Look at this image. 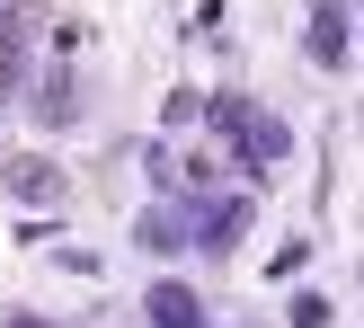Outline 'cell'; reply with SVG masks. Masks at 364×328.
<instances>
[{"label":"cell","instance_id":"6da1fadb","mask_svg":"<svg viewBox=\"0 0 364 328\" xmlns=\"http://www.w3.org/2000/svg\"><path fill=\"white\" fill-rule=\"evenodd\" d=\"M142 319L151 328H205V302H196L187 284H151V293H142Z\"/></svg>","mask_w":364,"mask_h":328},{"label":"cell","instance_id":"7a4b0ae2","mask_svg":"<svg viewBox=\"0 0 364 328\" xmlns=\"http://www.w3.org/2000/svg\"><path fill=\"white\" fill-rule=\"evenodd\" d=\"M294 328H329V311H320V302H302V311H294Z\"/></svg>","mask_w":364,"mask_h":328},{"label":"cell","instance_id":"3957f363","mask_svg":"<svg viewBox=\"0 0 364 328\" xmlns=\"http://www.w3.org/2000/svg\"><path fill=\"white\" fill-rule=\"evenodd\" d=\"M0 328H45V319H36V311H9V319H0Z\"/></svg>","mask_w":364,"mask_h":328}]
</instances>
